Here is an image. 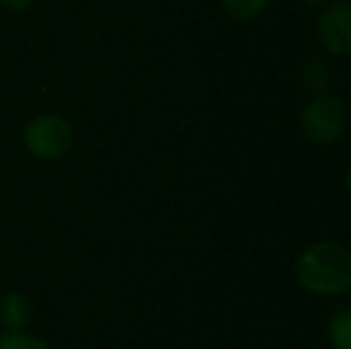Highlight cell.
<instances>
[{"instance_id": "4", "label": "cell", "mask_w": 351, "mask_h": 349, "mask_svg": "<svg viewBox=\"0 0 351 349\" xmlns=\"http://www.w3.org/2000/svg\"><path fill=\"white\" fill-rule=\"evenodd\" d=\"M315 36L330 56H351V0H330L315 19Z\"/></svg>"}, {"instance_id": "7", "label": "cell", "mask_w": 351, "mask_h": 349, "mask_svg": "<svg viewBox=\"0 0 351 349\" xmlns=\"http://www.w3.org/2000/svg\"><path fill=\"white\" fill-rule=\"evenodd\" d=\"M328 342L332 349H351V306L337 311L328 321Z\"/></svg>"}, {"instance_id": "8", "label": "cell", "mask_w": 351, "mask_h": 349, "mask_svg": "<svg viewBox=\"0 0 351 349\" xmlns=\"http://www.w3.org/2000/svg\"><path fill=\"white\" fill-rule=\"evenodd\" d=\"M270 0H220L222 10L234 22H254L256 17L265 12Z\"/></svg>"}, {"instance_id": "2", "label": "cell", "mask_w": 351, "mask_h": 349, "mask_svg": "<svg viewBox=\"0 0 351 349\" xmlns=\"http://www.w3.org/2000/svg\"><path fill=\"white\" fill-rule=\"evenodd\" d=\"M304 136L315 146H332L349 130V108L335 93H315L308 98L299 117Z\"/></svg>"}, {"instance_id": "9", "label": "cell", "mask_w": 351, "mask_h": 349, "mask_svg": "<svg viewBox=\"0 0 351 349\" xmlns=\"http://www.w3.org/2000/svg\"><path fill=\"white\" fill-rule=\"evenodd\" d=\"M0 349H53L43 337L34 335L27 330H14V333H0Z\"/></svg>"}, {"instance_id": "11", "label": "cell", "mask_w": 351, "mask_h": 349, "mask_svg": "<svg viewBox=\"0 0 351 349\" xmlns=\"http://www.w3.org/2000/svg\"><path fill=\"white\" fill-rule=\"evenodd\" d=\"M344 184H347V191H349V194H351V163H349L347 173H344Z\"/></svg>"}, {"instance_id": "5", "label": "cell", "mask_w": 351, "mask_h": 349, "mask_svg": "<svg viewBox=\"0 0 351 349\" xmlns=\"http://www.w3.org/2000/svg\"><path fill=\"white\" fill-rule=\"evenodd\" d=\"M32 318H34V306L27 294L17 292V289L0 294V328L5 333L27 330Z\"/></svg>"}, {"instance_id": "3", "label": "cell", "mask_w": 351, "mask_h": 349, "mask_svg": "<svg viewBox=\"0 0 351 349\" xmlns=\"http://www.w3.org/2000/svg\"><path fill=\"white\" fill-rule=\"evenodd\" d=\"M74 127L65 115L43 112L24 125L22 141L24 149L38 160H60L65 158L74 146Z\"/></svg>"}, {"instance_id": "6", "label": "cell", "mask_w": 351, "mask_h": 349, "mask_svg": "<svg viewBox=\"0 0 351 349\" xmlns=\"http://www.w3.org/2000/svg\"><path fill=\"white\" fill-rule=\"evenodd\" d=\"M299 84L304 91H308L311 96L315 93H325L332 84V70H330V62L325 58L311 56L306 58L299 65Z\"/></svg>"}, {"instance_id": "10", "label": "cell", "mask_w": 351, "mask_h": 349, "mask_svg": "<svg viewBox=\"0 0 351 349\" xmlns=\"http://www.w3.org/2000/svg\"><path fill=\"white\" fill-rule=\"evenodd\" d=\"M36 0H0V8L8 10V12H27Z\"/></svg>"}, {"instance_id": "1", "label": "cell", "mask_w": 351, "mask_h": 349, "mask_svg": "<svg viewBox=\"0 0 351 349\" xmlns=\"http://www.w3.org/2000/svg\"><path fill=\"white\" fill-rule=\"evenodd\" d=\"M296 282L315 297H337L351 289V252L330 239L313 242L294 263Z\"/></svg>"}]
</instances>
